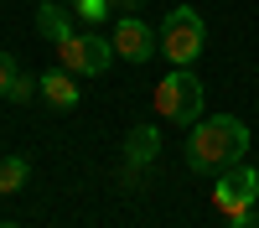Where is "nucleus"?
Listing matches in <instances>:
<instances>
[{
    "instance_id": "obj_11",
    "label": "nucleus",
    "mask_w": 259,
    "mask_h": 228,
    "mask_svg": "<svg viewBox=\"0 0 259 228\" xmlns=\"http://www.w3.org/2000/svg\"><path fill=\"white\" fill-rule=\"evenodd\" d=\"M36 88H41V78H31L26 68L16 73V83H11V104H26V99H36Z\"/></svg>"
},
{
    "instance_id": "obj_4",
    "label": "nucleus",
    "mask_w": 259,
    "mask_h": 228,
    "mask_svg": "<svg viewBox=\"0 0 259 228\" xmlns=\"http://www.w3.org/2000/svg\"><path fill=\"white\" fill-rule=\"evenodd\" d=\"M119 52H114V41H104L99 31H89V36H68V41H57V68H68L73 78H104L109 73V62H114Z\"/></svg>"
},
{
    "instance_id": "obj_10",
    "label": "nucleus",
    "mask_w": 259,
    "mask_h": 228,
    "mask_svg": "<svg viewBox=\"0 0 259 228\" xmlns=\"http://www.w3.org/2000/svg\"><path fill=\"white\" fill-rule=\"evenodd\" d=\"M31 181V166L21 161V156H0V197L6 192H21V187Z\"/></svg>"
},
{
    "instance_id": "obj_6",
    "label": "nucleus",
    "mask_w": 259,
    "mask_h": 228,
    "mask_svg": "<svg viewBox=\"0 0 259 228\" xmlns=\"http://www.w3.org/2000/svg\"><path fill=\"white\" fill-rule=\"evenodd\" d=\"M109 41H114V52H119L124 62H145V57H156V47H161V36L150 31L140 16H119Z\"/></svg>"
},
{
    "instance_id": "obj_12",
    "label": "nucleus",
    "mask_w": 259,
    "mask_h": 228,
    "mask_svg": "<svg viewBox=\"0 0 259 228\" xmlns=\"http://www.w3.org/2000/svg\"><path fill=\"white\" fill-rule=\"evenodd\" d=\"M16 73H21V62H16L11 52H0V99H11V83H16Z\"/></svg>"
},
{
    "instance_id": "obj_8",
    "label": "nucleus",
    "mask_w": 259,
    "mask_h": 228,
    "mask_svg": "<svg viewBox=\"0 0 259 228\" xmlns=\"http://www.w3.org/2000/svg\"><path fill=\"white\" fill-rule=\"evenodd\" d=\"M41 94H47V104H57V109H78V83L68 68H52V73H41Z\"/></svg>"
},
{
    "instance_id": "obj_7",
    "label": "nucleus",
    "mask_w": 259,
    "mask_h": 228,
    "mask_svg": "<svg viewBox=\"0 0 259 228\" xmlns=\"http://www.w3.org/2000/svg\"><path fill=\"white\" fill-rule=\"evenodd\" d=\"M156 156H161V130H156V124H140V130H130V140H124V166H130V171L150 166Z\"/></svg>"
},
{
    "instance_id": "obj_9",
    "label": "nucleus",
    "mask_w": 259,
    "mask_h": 228,
    "mask_svg": "<svg viewBox=\"0 0 259 228\" xmlns=\"http://www.w3.org/2000/svg\"><path fill=\"white\" fill-rule=\"evenodd\" d=\"M36 26H41V36L57 47V41H68V36H73V16L62 11L57 0H47V6H36Z\"/></svg>"
},
{
    "instance_id": "obj_3",
    "label": "nucleus",
    "mask_w": 259,
    "mask_h": 228,
    "mask_svg": "<svg viewBox=\"0 0 259 228\" xmlns=\"http://www.w3.org/2000/svg\"><path fill=\"white\" fill-rule=\"evenodd\" d=\"M156 36H161V52L171 57V68H192V62L202 57L207 26H202V16L192 6H177V11H166V21H161Z\"/></svg>"
},
{
    "instance_id": "obj_5",
    "label": "nucleus",
    "mask_w": 259,
    "mask_h": 228,
    "mask_svg": "<svg viewBox=\"0 0 259 228\" xmlns=\"http://www.w3.org/2000/svg\"><path fill=\"white\" fill-rule=\"evenodd\" d=\"M254 202H259V171L254 166H228V171H218V181H212V207L233 223V218H244L254 213Z\"/></svg>"
},
{
    "instance_id": "obj_15",
    "label": "nucleus",
    "mask_w": 259,
    "mask_h": 228,
    "mask_svg": "<svg viewBox=\"0 0 259 228\" xmlns=\"http://www.w3.org/2000/svg\"><path fill=\"white\" fill-rule=\"evenodd\" d=\"M0 228H16V223H0Z\"/></svg>"
},
{
    "instance_id": "obj_13",
    "label": "nucleus",
    "mask_w": 259,
    "mask_h": 228,
    "mask_svg": "<svg viewBox=\"0 0 259 228\" xmlns=\"http://www.w3.org/2000/svg\"><path fill=\"white\" fill-rule=\"evenodd\" d=\"M73 11L83 21H104V16H109V0H73Z\"/></svg>"
},
{
    "instance_id": "obj_2",
    "label": "nucleus",
    "mask_w": 259,
    "mask_h": 228,
    "mask_svg": "<svg viewBox=\"0 0 259 228\" xmlns=\"http://www.w3.org/2000/svg\"><path fill=\"white\" fill-rule=\"evenodd\" d=\"M150 104H156V114L166 124H182V130H192V124L202 119V83L192 78V68H171L156 94H150Z\"/></svg>"
},
{
    "instance_id": "obj_14",
    "label": "nucleus",
    "mask_w": 259,
    "mask_h": 228,
    "mask_svg": "<svg viewBox=\"0 0 259 228\" xmlns=\"http://www.w3.org/2000/svg\"><path fill=\"white\" fill-rule=\"evenodd\" d=\"M228 228H259V218H249V213H244V218H233Z\"/></svg>"
},
{
    "instance_id": "obj_1",
    "label": "nucleus",
    "mask_w": 259,
    "mask_h": 228,
    "mask_svg": "<svg viewBox=\"0 0 259 228\" xmlns=\"http://www.w3.org/2000/svg\"><path fill=\"white\" fill-rule=\"evenodd\" d=\"M249 151V124L233 119V114H212V119H197L187 130V166L202 176H218L228 166H239Z\"/></svg>"
}]
</instances>
